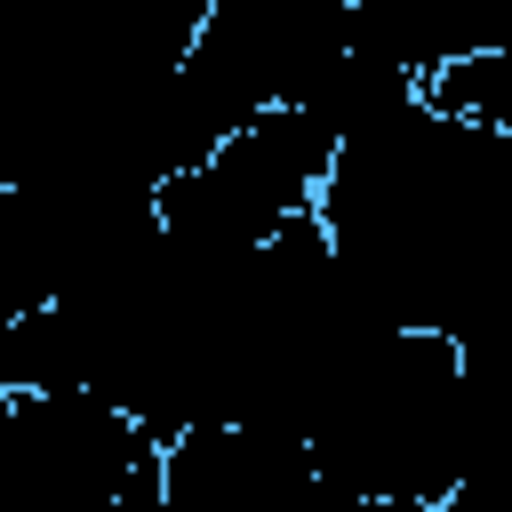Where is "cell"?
Wrapping results in <instances>:
<instances>
[{
  "instance_id": "7a4b0ae2",
  "label": "cell",
  "mask_w": 512,
  "mask_h": 512,
  "mask_svg": "<svg viewBox=\"0 0 512 512\" xmlns=\"http://www.w3.org/2000/svg\"><path fill=\"white\" fill-rule=\"evenodd\" d=\"M336 128L312 104H272L248 128H232L216 152H200L192 168H176L160 184V224L168 240L200 248V256H248L264 248L280 224L320 208L328 160H336Z\"/></svg>"
},
{
  "instance_id": "6da1fadb",
  "label": "cell",
  "mask_w": 512,
  "mask_h": 512,
  "mask_svg": "<svg viewBox=\"0 0 512 512\" xmlns=\"http://www.w3.org/2000/svg\"><path fill=\"white\" fill-rule=\"evenodd\" d=\"M320 224L384 320L456 344L512 336V128L416 88L336 144Z\"/></svg>"
},
{
  "instance_id": "3957f363",
  "label": "cell",
  "mask_w": 512,
  "mask_h": 512,
  "mask_svg": "<svg viewBox=\"0 0 512 512\" xmlns=\"http://www.w3.org/2000/svg\"><path fill=\"white\" fill-rule=\"evenodd\" d=\"M424 96H432V104H448V112H464V120L512 128V40H496V48H472V56L440 64V72L424 80Z\"/></svg>"
}]
</instances>
